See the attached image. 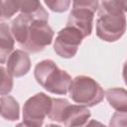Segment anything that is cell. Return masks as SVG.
<instances>
[{
	"instance_id": "obj_1",
	"label": "cell",
	"mask_w": 127,
	"mask_h": 127,
	"mask_svg": "<svg viewBox=\"0 0 127 127\" xmlns=\"http://www.w3.org/2000/svg\"><path fill=\"white\" fill-rule=\"evenodd\" d=\"M11 32L18 45L25 52L39 53L52 44L54 31L47 20L20 13L12 20Z\"/></svg>"
},
{
	"instance_id": "obj_2",
	"label": "cell",
	"mask_w": 127,
	"mask_h": 127,
	"mask_svg": "<svg viewBox=\"0 0 127 127\" xmlns=\"http://www.w3.org/2000/svg\"><path fill=\"white\" fill-rule=\"evenodd\" d=\"M127 1H102L99 3L96 20V35L104 42L118 41L127 28Z\"/></svg>"
},
{
	"instance_id": "obj_3",
	"label": "cell",
	"mask_w": 127,
	"mask_h": 127,
	"mask_svg": "<svg viewBox=\"0 0 127 127\" xmlns=\"http://www.w3.org/2000/svg\"><path fill=\"white\" fill-rule=\"evenodd\" d=\"M34 75L37 82L47 91L60 95H65L68 92L72 80L71 76L52 60L39 62L35 66Z\"/></svg>"
},
{
	"instance_id": "obj_4",
	"label": "cell",
	"mask_w": 127,
	"mask_h": 127,
	"mask_svg": "<svg viewBox=\"0 0 127 127\" xmlns=\"http://www.w3.org/2000/svg\"><path fill=\"white\" fill-rule=\"evenodd\" d=\"M68 93L72 101L85 107L97 105L105 96L101 85L95 79L87 75L75 76L71 80Z\"/></svg>"
},
{
	"instance_id": "obj_5",
	"label": "cell",
	"mask_w": 127,
	"mask_h": 127,
	"mask_svg": "<svg viewBox=\"0 0 127 127\" xmlns=\"http://www.w3.org/2000/svg\"><path fill=\"white\" fill-rule=\"evenodd\" d=\"M98 8L99 2L96 0L73 1L66 26L76 28L82 33L84 38L90 36L92 32L93 17Z\"/></svg>"
},
{
	"instance_id": "obj_6",
	"label": "cell",
	"mask_w": 127,
	"mask_h": 127,
	"mask_svg": "<svg viewBox=\"0 0 127 127\" xmlns=\"http://www.w3.org/2000/svg\"><path fill=\"white\" fill-rule=\"evenodd\" d=\"M53 98L44 92L36 93L26 100L23 106V122L31 127H42L50 115Z\"/></svg>"
},
{
	"instance_id": "obj_7",
	"label": "cell",
	"mask_w": 127,
	"mask_h": 127,
	"mask_svg": "<svg viewBox=\"0 0 127 127\" xmlns=\"http://www.w3.org/2000/svg\"><path fill=\"white\" fill-rule=\"evenodd\" d=\"M83 39L84 37L79 30L71 26H65L58 32L54 42V51L61 58L71 59L76 55Z\"/></svg>"
},
{
	"instance_id": "obj_8",
	"label": "cell",
	"mask_w": 127,
	"mask_h": 127,
	"mask_svg": "<svg viewBox=\"0 0 127 127\" xmlns=\"http://www.w3.org/2000/svg\"><path fill=\"white\" fill-rule=\"evenodd\" d=\"M31 68V60L27 52L23 50H15L8 58L6 69L13 77H21L26 75Z\"/></svg>"
},
{
	"instance_id": "obj_9",
	"label": "cell",
	"mask_w": 127,
	"mask_h": 127,
	"mask_svg": "<svg viewBox=\"0 0 127 127\" xmlns=\"http://www.w3.org/2000/svg\"><path fill=\"white\" fill-rule=\"evenodd\" d=\"M91 116L87 107L82 105L69 104L63 116L64 127H81L84 126Z\"/></svg>"
},
{
	"instance_id": "obj_10",
	"label": "cell",
	"mask_w": 127,
	"mask_h": 127,
	"mask_svg": "<svg viewBox=\"0 0 127 127\" xmlns=\"http://www.w3.org/2000/svg\"><path fill=\"white\" fill-rule=\"evenodd\" d=\"M15 39L11 32V27L5 22L0 24V62L4 64L9 56L14 52Z\"/></svg>"
},
{
	"instance_id": "obj_11",
	"label": "cell",
	"mask_w": 127,
	"mask_h": 127,
	"mask_svg": "<svg viewBox=\"0 0 127 127\" xmlns=\"http://www.w3.org/2000/svg\"><path fill=\"white\" fill-rule=\"evenodd\" d=\"M105 97L109 105L116 111H127V90L121 87L108 88Z\"/></svg>"
},
{
	"instance_id": "obj_12",
	"label": "cell",
	"mask_w": 127,
	"mask_h": 127,
	"mask_svg": "<svg viewBox=\"0 0 127 127\" xmlns=\"http://www.w3.org/2000/svg\"><path fill=\"white\" fill-rule=\"evenodd\" d=\"M1 116L8 121H16L20 118V106L11 95H1Z\"/></svg>"
},
{
	"instance_id": "obj_13",
	"label": "cell",
	"mask_w": 127,
	"mask_h": 127,
	"mask_svg": "<svg viewBox=\"0 0 127 127\" xmlns=\"http://www.w3.org/2000/svg\"><path fill=\"white\" fill-rule=\"evenodd\" d=\"M19 12L23 14L31 15L38 19L49 20V14L46 9L43 7L42 3L34 0H19Z\"/></svg>"
},
{
	"instance_id": "obj_14",
	"label": "cell",
	"mask_w": 127,
	"mask_h": 127,
	"mask_svg": "<svg viewBox=\"0 0 127 127\" xmlns=\"http://www.w3.org/2000/svg\"><path fill=\"white\" fill-rule=\"evenodd\" d=\"M69 104L70 103L65 98H53V104L49 118L56 122L63 123L64 113Z\"/></svg>"
},
{
	"instance_id": "obj_15",
	"label": "cell",
	"mask_w": 127,
	"mask_h": 127,
	"mask_svg": "<svg viewBox=\"0 0 127 127\" xmlns=\"http://www.w3.org/2000/svg\"><path fill=\"white\" fill-rule=\"evenodd\" d=\"M19 12V0L1 1V20H8Z\"/></svg>"
},
{
	"instance_id": "obj_16",
	"label": "cell",
	"mask_w": 127,
	"mask_h": 127,
	"mask_svg": "<svg viewBox=\"0 0 127 127\" xmlns=\"http://www.w3.org/2000/svg\"><path fill=\"white\" fill-rule=\"evenodd\" d=\"M1 74H2V81H1V95H8L13 88V76L7 71L4 66L0 67Z\"/></svg>"
},
{
	"instance_id": "obj_17",
	"label": "cell",
	"mask_w": 127,
	"mask_h": 127,
	"mask_svg": "<svg viewBox=\"0 0 127 127\" xmlns=\"http://www.w3.org/2000/svg\"><path fill=\"white\" fill-rule=\"evenodd\" d=\"M44 3L48 6V8H50V10L57 13L65 12L71 4L69 0H46Z\"/></svg>"
},
{
	"instance_id": "obj_18",
	"label": "cell",
	"mask_w": 127,
	"mask_h": 127,
	"mask_svg": "<svg viewBox=\"0 0 127 127\" xmlns=\"http://www.w3.org/2000/svg\"><path fill=\"white\" fill-rule=\"evenodd\" d=\"M109 127H127V111H115L109 120Z\"/></svg>"
},
{
	"instance_id": "obj_19",
	"label": "cell",
	"mask_w": 127,
	"mask_h": 127,
	"mask_svg": "<svg viewBox=\"0 0 127 127\" xmlns=\"http://www.w3.org/2000/svg\"><path fill=\"white\" fill-rule=\"evenodd\" d=\"M83 127H107V126L104 125L103 123H101V122L95 120V119H91V120H89Z\"/></svg>"
},
{
	"instance_id": "obj_20",
	"label": "cell",
	"mask_w": 127,
	"mask_h": 127,
	"mask_svg": "<svg viewBox=\"0 0 127 127\" xmlns=\"http://www.w3.org/2000/svg\"><path fill=\"white\" fill-rule=\"evenodd\" d=\"M122 76H123V79H124V82H125V84L127 85V61H126V62L124 63V64H123Z\"/></svg>"
},
{
	"instance_id": "obj_21",
	"label": "cell",
	"mask_w": 127,
	"mask_h": 127,
	"mask_svg": "<svg viewBox=\"0 0 127 127\" xmlns=\"http://www.w3.org/2000/svg\"><path fill=\"white\" fill-rule=\"evenodd\" d=\"M15 127H31V126H29V125H28V124H26L25 122H21V123L17 124Z\"/></svg>"
},
{
	"instance_id": "obj_22",
	"label": "cell",
	"mask_w": 127,
	"mask_h": 127,
	"mask_svg": "<svg viewBox=\"0 0 127 127\" xmlns=\"http://www.w3.org/2000/svg\"><path fill=\"white\" fill-rule=\"evenodd\" d=\"M45 127H61V126H60V125H56V124H52V123H51V124H47Z\"/></svg>"
}]
</instances>
